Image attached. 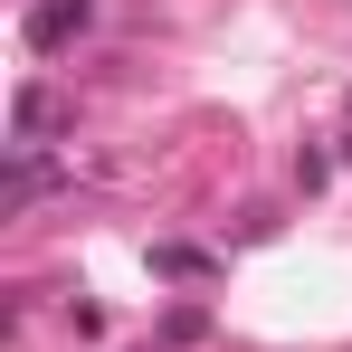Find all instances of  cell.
Returning <instances> with one entry per match:
<instances>
[{
  "label": "cell",
  "instance_id": "1",
  "mask_svg": "<svg viewBox=\"0 0 352 352\" xmlns=\"http://www.w3.org/2000/svg\"><path fill=\"white\" fill-rule=\"evenodd\" d=\"M76 29H96V0H38L29 10V48H67Z\"/></svg>",
  "mask_w": 352,
  "mask_h": 352
},
{
  "label": "cell",
  "instance_id": "2",
  "mask_svg": "<svg viewBox=\"0 0 352 352\" xmlns=\"http://www.w3.org/2000/svg\"><path fill=\"white\" fill-rule=\"evenodd\" d=\"M10 124H19V143L38 153V133H48V124H67V105L48 96V86H19V105H10Z\"/></svg>",
  "mask_w": 352,
  "mask_h": 352
},
{
  "label": "cell",
  "instance_id": "3",
  "mask_svg": "<svg viewBox=\"0 0 352 352\" xmlns=\"http://www.w3.org/2000/svg\"><path fill=\"white\" fill-rule=\"evenodd\" d=\"M38 190H48V162H38V153L19 143V153H10V210H29Z\"/></svg>",
  "mask_w": 352,
  "mask_h": 352
},
{
  "label": "cell",
  "instance_id": "4",
  "mask_svg": "<svg viewBox=\"0 0 352 352\" xmlns=\"http://www.w3.org/2000/svg\"><path fill=\"white\" fill-rule=\"evenodd\" d=\"M153 267H162V276H210V257H200V248H181V238L153 248Z\"/></svg>",
  "mask_w": 352,
  "mask_h": 352
},
{
  "label": "cell",
  "instance_id": "5",
  "mask_svg": "<svg viewBox=\"0 0 352 352\" xmlns=\"http://www.w3.org/2000/svg\"><path fill=\"white\" fill-rule=\"evenodd\" d=\"M200 333H210L200 305H172V314H162V343H200Z\"/></svg>",
  "mask_w": 352,
  "mask_h": 352
}]
</instances>
